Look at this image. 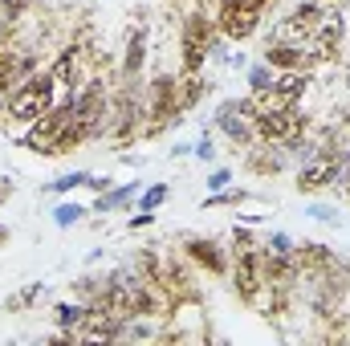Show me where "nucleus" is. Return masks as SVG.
I'll return each instance as SVG.
<instances>
[{
  "instance_id": "nucleus-1",
  "label": "nucleus",
  "mask_w": 350,
  "mask_h": 346,
  "mask_svg": "<svg viewBox=\"0 0 350 346\" xmlns=\"http://www.w3.org/2000/svg\"><path fill=\"white\" fill-rule=\"evenodd\" d=\"M57 98H62V90L53 82V74H49V66H41L37 74H29L21 86L8 94V106H4V118H12V122H33V118H41L49 106H57Z\"/></svg>"
},
{
  "instance_id": "nucleus-2",
  "label": "nucleus",
  "mask_w": 350,
  "mask_h": 346,
  "mask_svg": "<svg viewBox=\"0 0 350 346\" xmlns=\"http://www.w3.org/2000/svg\"><path fill=\"white\" fill-rule=\"evenodd\" d=\"M216 33H220L216 21H212L200 4L187 8V16L179 21V70H183V74H204V66H208V45H212Z\"/></svg>"
},
{
  "instance_id": "nucleus-3",
  "label": "nucleus",
  "mask_w": 350,
  "mask_h": 346,
  "mask_svg": "<svg viewBox=\"0 0 350 346\" xmlns=\"http://www.w3.org/2000/svg\"><path fill=\"white\" fill-rule=\"evenodd\" d=\"M172 122H183V110H179V78L172 70H159L147 86V122H143V139H155L163 135Z\"/></svg>"
},
{
  "instance_id": "nucleus-4",
  "label": "nucleus",
  "mask_w": 350,
  "mask_h": 346,
  "mask_svg": "<svg viewBox=\"0 0 350 346\" xmlns=\"http://www.w3.org/2000/svg\"><path fill=\"white\" fill-rule=\"evenodd\" d=\"M66 127H70V94H62L57 106H49L41 118H33L16 143H21L25 151H33V155H57Z\"/></svg>"
},
{
  "instance_id": "nucleus-5",
  "label": "nucleus",
  "mask_w": 350,
  "mask_h": 346,
  "mask_svg": "<svg viewBox=\"0 0 350 346\" xmlns=\"http://www.w3.org/2000/svg\"><path fill=\"white\" fill-rule=\"evenodd\" d=\"M261 16L265 12L261 8H253L249 0H216V12H212L220 37H228L232 45L257 37V33H261Z\"/></svg>"
},
{
  "instance_id": "nucleus-6",
  "label": "nucleus",
  "mask_w": 350,
  "mask_h": 346,
  "mask_svg": "<svg viewBox=\"0 0 350 346\" xmlns=\"http://www.w3.org/2000/svg\"><path fill=\"white\" fill-rule=\"evenodd\" d=\"M253 102L249 98H224L220 106H216V131L232 143V147H253L257 143V135H253Z\"/></svg>"
},
{
  "instance_id": "nucleus-7",
  "label": "nucleus",
  "mask_w": 350,
  "mask_h": 346,
  "mask_svg": "<svg viewBox=\"0 0 350 346\" xmlns=\"http://www.w3.org/2000/svg\"><path fill=\"white\" fill-rule=\"evenodd\" d=\"M228 277H232V293L241 302H257L265 289V257L261 249H232V265H228Z\"/></svg>"
},
{
  "instance_id": "nucleus-8",
  "label": "nucleus",
  "mask_w": 350,
  "mask_h": 346,
  "mask_svg": "<svg viewBox=\"0 0 350 346\" xmlns=\"http://www.w3.org/2000/svg\"><path fill=\"white\" fill-rule=\"evenodd\" d=\"M301 131H310V118H306L301 106L253 114V135H257V143H289V139H297Z\"/></svg>"
},
{
  "instance_id": "nucleus-9",
  "label": "nucleus",
  "mask_w": 350,
  "mask_h": 346,
  "mask_svg": "<svg viewBox=\"0 0 350 346\" xmlns=\"http://www.w3.org/2000/svg\"><path fill=\"white\" fill-rule=\"evenodd\" d=\"M143 70H147V21H135L122 41L118 82H143Z\"/></svg>"
},
{
  "instance_id": "nucleus-10",
  "label": "nucleus",
  "mask_w": 350,
  "mask_h": 346,
  "mask_svg": "<svg viewBox=\"0 0 350 346\" xmlns=\"http://www.w3.org/2000/svg\"><path fill=\"white\" fill-rule=\"evenodd\" d=\"M183 257L200 269H208L212 277H224L228 273V253L220 249L216 237H200V232H187L183 237Z\"/></svg>"
},
{
  "instance_id": "nucleus-11",
  "label": "nucleus",
  "mask_w": 350,
  "mask_h": 346,
  "mask_svg": "<svg viewBox=\"0 0 350 346\" xmlns=\"http://www.w3.org/2000/svg\"><path fill=\"white\" fill-rule=\"evenodd\" d=\"M261 62H269L277 74H289V70H314V53L310 45H285V41H269L261 49Z\"/></svg>"
},
{
  "instance_id": "nucleus-12",
  "label": "nucleus",
  "mask_w": 350,
  "mask_h": 346,
  "mask_svg": "<svg viewBox=\"0 0 350 346\" xmlns=\"http://www.w3.org/2000/svg\"><path fill=\"white\" fill-rule=\"evenodd\" d=\"M245 168L253 175H281L289 168V155H285L281 143H253L245 151Z\"/></svg>"
},
{
  "instance_id": "nucleus-13",
  "label": "nucleus",
  "mask_w": 350,
  "mask_h": 346,
  "mask_svg": "<svg viewBox=\"0 0 350 346\" xmlns=\"http://www.w3.org/2000/svg\"><path fill=\"white\" fill-rule=\"evenodd\" d=\"M249 102H253V110L257 114H269V110H293V106H301V98H293L289 90H281L277 82L265 90H253L249 94Z\"/></svg>"
},
{
  "instance_id": "nucleus-14",
  "label": "nucleus",
  "mask_w": 350,
  "mask_h": 346,
  "mask_svg": "<svg viewBox=\"0 0 350 346\" xmlns=\"http://www.w3.org/2000/svg\"><path fill=\"white\" fill-rule=\"evenodd\" d=\"M139 191H143V183H139V179L118 183V187H110V191H102V196L94 200V212H118V208H126Z\"/></svg>"
},
{
  "instance_id": "nucleus-15",
  "label": "nucleus",
  "mask_w": 350,
  "mask_h": 346,
  "mask_svg": "<svg viewBox=\"0 0 350 346\" xmlns=\"http://www.w3.org/2000/svg\"><path fill=\"white\" fill-rule=\"evenodd\" d=\"M204 94H208L204 74H179V110H183V114H187V110H196Z\"/></svg>"
},
{
  "instance_id": "nucleus-16",
  "label": "nucleus",
  "mask_w": 350,
  "mask_h": 346,
  "mask_svg": "<svg viewBox=\"0 0 350 346\" xmlns=\"http://www.w3.org/2000/svg\"><path fill=\"white\" fill-rule=\"evenodd\" d=\"M45 293H49V285H45V281H33V285H25V289L8 293V297H4V306H8L12 314H21V310H33Z\"/></svg>"
},
{
  "instance_id": "nucleus-17",
  "label": "nucleus",
  "mask_w": 350,
  "mask_h": 346,
  "mask_svg": "<svg viewBox=\"0 0 350 346\" xmlns=\"http://www.w3.org/2000/svg\"><path fill=\"white\" fill-rule=\"evenodd\" d=\"M86 314H90V306L78 297V302H57L53 306V318H57V326L62 330H78L82 322H86Z\"/></svg>"
},
{
  "instance_id": "nucleus-18",
  "label": "nucleus",
  "mask_w": 350,
  "mask_h": 346,
  "mask_svg": "<svg viewBox=\"0 0 350 346\" xmlns=\"http://www.w3.org/2000/svg\"><path fill=\"white\" fill-rule=\"evenodd\" d=\"M245 200H253V191H245V187H224V191L204 196V212H208V208H241Z\"/></svg>"
},
{
  "instance_id": "nucleus-19",
  "label": "nucleus",
  "mask_w": 350,
  "mask_h": 346,
  "mask_svg": "<svg viewBox=\"0 0 350 346\" xmlns=\"http://www.w3.org/2000/svg\"><path fill=\"white\" fill-rule=\"evenodd\" d=\"M167 196H172V183H147L139 191V200H135V212H155Z\"/></svg>"
},
{
  "instance_id": "nucleus-20",
  "label": "nucleus",
  "mask_w": 350,
  "mask_h": 346,
  "mask_svg": "<svg viewBox=\"0 0 350 346\" xmlns=\"http://www.w3.org/2000/svg\"><path fill=\"white\" fill-rule=\"evenodd\" d=\"M261 253L265 257H293V253H297V241H293L289 232H269L261 241Z\"/></svg>"
},
{
  "instance_id": "nucleus-21",
  "label": "nucleus",
  "mask_w": 350,
  "mask_h": 346,
  "mask_svg": "<svg viewBox=\"0 0 350 346\" xmlns=\"http://www.w3.org/2000/svg\"><path fill=\"white\" fill-rule=\"evenodd\" d=\"M86 216H90V208L86 204H74V200L53 208V224H57V228H74V224H82Z\"/></svg>"
},
{
  "instance_id": "nucleus-22",
  "label": "nucleus",
  "mask_w": 350,
  "mask_h": 346,
  "mask_svg": "<svg viewBox=\"0 0 350 346\" xmlns=\"http://www.w3.org/2000/svg\"><path fill=\"white\" fill-rule=\"evenodd\" d=\"M273 78H277V70H273L269 62H249V66H245V82H249V94H253V90L273 86Z\"/></svg>"
},
{
  "instance_id": "nucleus-23",
  "label": "nucleus",
  "mask_w": 350,
  "mask_h": 346,
  "mask_svg": "<svg viewBox=\"0 0 350 346\" xmlns=\"http://www.w3.org/2000/svg\"><path fill=\"white\" fill-rule=\"evenodd\" d=\"M86 183H90V172H66V175H57L53 183H45V191H49V196H66V191L86 187Z\"/></svg>"
},
{
  "instance_id": "nucleus-24",
  "label": "nucleus",
  "mask_w": 350,
  "mask_h": 346,
  "mask_svg": "<svg viewBox=\"0 0 350 346\" xmlns=\"http://www.w3.org/2000/svg\"><path fill=\"white\" fill-rule=\"evenodd\" d=\"M306 216L322 220V224H338V208L334 204H306Z\"/></svg>"
},
{
  "instance_id": "nucleus-25",
  "label": "nucleus",
  "mask_w": 350,
  "mask_h": 346,
  "mask_svg": "<svg viewBox=\"0 0 350 346\" xmlns=\"http://www.w3.org/2000/svg\"><path fill=\"white\" fill-rule=\"evenodd\" d=\"M228 241H232V249H261V241L253 237V228H241V224H232Z\"/></svg>"
},
{
  "instance_id": "nucleus-26",
  "label": "nucleus",
  "mask_w": 350,
  "mask_h": 346,
  "mask_svg": "<svg viewBox=\"0 0 350 346\" xmlns=\"http://www.w3.org/2000/svg\"><path fill=\"white\" fill-rule=\"evenodd\" d=\"M191 155H196V159H204V163H212V159H216V139H212V135L204 131V135L196 139V147H191Z\"/></svg>"
},
{
  "instance_id": "nucleus-27",
  "label": "nucleus",
  "mask_w": 350,
  "mask_h": 346,
  "mask_svg": "<svg viewBox=\"0 0 350 346\" xmlns=\"http://www.w3.org/2000/svg\"><path fill=\"white\" fill-rule=\"evenodd\" d=\"M228 183H232V168H216L208 175V191H224Z\"/></svg>"
},
{
  "instance_id": "nucleus-28",
  "label": "nucleus",
  "mask_w": 350,
  "mask_h": 346,
  "mask_svg": "<svg viewBox=\"0 0 350 346\" xmlns=\"http://www.w3.org/2000/svg\"><path fill=\"white\" fill-rule=\"evenodd\" d=\"M151 224H155V212H135V216L126 220V228H131V232H139V228H151Z\"/></svg>"
},
{
  "instance_id": "nucleus-29",
  "label": "nucleus",
  "mask_w": 350,
  "mask_h": 346,
  "mask_svg": "<svg viewBox=\"0 0 350 346\" xmlns=\"http://www.w3.org/2000/svg\"><path fill=\"white\" fill-rule=\"evenodd\" d=\"M12 196H16V183H12L8 175H0V208H4V204H8Z\"/></svg>"
},
{
  "instance_id": "nucleus-30",
  "label": "nucleus",
  "mask_w": 350,
  "mask_h": 346,
  "mask_svg": "<svg viewBox=\"0 0 350 346\" xmlns=\"http://www.w3.org/2000/svg\"><path fill=\"white\" fill-rule=\"evenodd\" d=\"M86 187L102 196V191H110V179H106V175H90V183H86Z\"/></svg>"
},
{
  "instance_id": "nucleus-31",
  "label": "nucleus",
  "mask_w": 350,
  "mask_h": 346,
  "mask_svg": "<svg viewBox=\"0 0 350 346\" xmlns=\"http://www.w3.org/2000/svg\"><path fill=\"white\" fill-rule=\"evenodd\" d=\"M228 66H232V70H245V66H249V53H228Z\"/></svg>"
},
{
  "instance_id": "nucleus-32",
  "label": "nucleus",
  "mask_w": 350,
  "mask_h": 346,
  "mask_svg": "<svg viewBox=\"0 0 350 346\" xmlns=\"http://www.w3.org/2000/svg\"><path fill=\"white\" fill-rule=\"evenodd\" d=\"M8 241H12V232H8V228H4V224H0V249H4V245H8Z\"/></svg>"
},
{
  "instance_id": "nucleus-33",
  "label": "nucleus",
  "mask_w": 350,
  "mask_h": 346,
  "mask_svg": "<svg viewBox=\"0 0 350 346\" xmlns=\"http://www.w3.org/2000/svg\"><path fill=\"white\" fill-rule=\"evenodd\" d=\"M4 106H8V94H4V90H0V114H4Z\"/></svg>"
}]
</instances>
